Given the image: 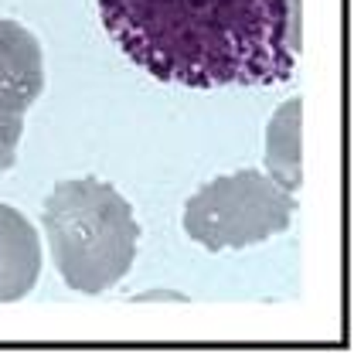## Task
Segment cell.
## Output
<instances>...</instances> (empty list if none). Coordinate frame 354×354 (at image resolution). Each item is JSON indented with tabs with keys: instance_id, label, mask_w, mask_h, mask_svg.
Segmentation results:
<instances>
[{
	"instance_id": "5",
	"label": "cell",
	"mask_w": 354,
	"mask_h": 354,
	"mask_svg": "<svg viewBox=\"0 0 354 354\" xmlns=\"http://www.w3.org/2000/svg\"><path fill=\"white\" fill-rule=\"evenodd\" d=\"M41 276V242L17 208L0 205V304H14L35 290Z\"/></svg>"
},
{
	"instance_id": "6",
	"label": "cell",
	"mask_w": 354,
	"mask_h": 354,
	"mask_svg": "<svg viewBox=\"0 0 354 354\" xmlns=\"http://www.w3.org/2000/svg\"><path fill=\"white\" fill-rule=\"evenodd\" d=\"M266 164L276 184L286 191L300 187V99H290L272 116L266 133Z\"/></svg>"
},
{
	"instance_id": "4",
	"label": "cell",
	"mask_w": 354,
	"mask_h": 354,
	"mask_svg": "<svg viewBox=\"0 0 354 354\" xmlns=\"http://www.w3.org/2000/svg\"><path fill=\"white\" fill-rule=\"evenodd\" d=\"M44 92V58L38 38L14 21H0V174L17 164L24 113Z\"/></svg>"
},
{
	"instance_id": "2",
	"label": "cell",
	"mask_w": 354,
	"mask_h": 354,
	"mask_svg": "<svg viewBox=\"0 0 354 354\" xmlns=\"http://www.w3.org/2000/svg\"><path fill=\"white\" fill-rule=\"evenodd\" d=\"M44 232L62 279L79 293L116 286L133 266L140 225L123 194L95 177L65 180L44 201Z\"/></svg>"
},
{
	"instance_id": "1",
	"label": "cell",
	"mask_w": 354,
	"mask_h": 354,
	"mask_svg": "<svg viewBox=\"0 0 354 354\" xmlns=\"http://www.w3.org/2000/svg\"><path fill=\"white\" fill-rule=\"evenodd\" d=\"M116 48L157 82L279 86L300 55V0H99Z\"/></svg>"
},
{
	"instance_id": "3",
	"label": "cell",
	"mask_w": 354,
	"mask_h": 354,
	"mask_svg": "<svg viewBox=\"0 0 354 354\" xmlns=\"http://www.w3.org/2000/svg\"><path fill=\"white\" fill-rule=\"evenodd\" d=\"M293 212V191L259 171H235L215 177L184 205V232L208 252L245 249L286 232Z\"/></svg>"
}]
</instances>
